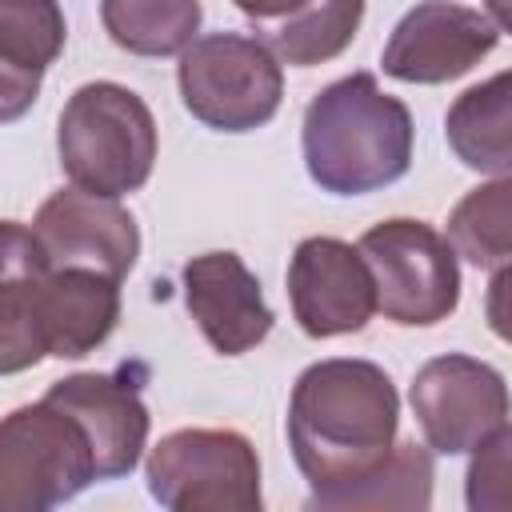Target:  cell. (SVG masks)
<instances>
[{
    "instance_id": "277c9868",
    "label": "cell",
    "mask_w": 512,
    "mask_h": 512,
    "mask_svg": "<svg viewBox=\"0 0 512 512\" xmlns=\"http://www.w3.org/2000/svg\"><path fill=\"white\" fill-rule=\"evenodd\" d=\"M180 100L212 132H256L264 128L284 100L280 60L244 32H208L196 36L176 64Z\"/></svg>"
},
{
    "instance_id": "4fadbf2b",
    "label": "cell",
    "mask_w": 512,
    "mask_h": 512,
    "mask_svg": "<svg viewBox=\"0 0 512 512\" xmlns=\"http://www.w3.org/2000/svg\"><path fill=\"white\" fill-rule=\"evenodd\" d=\"M180 280L196 328L220 356H244L272 332L276 316L264 300V288L236 252L224 248L192 256Z\"/></svg>"
},
{
    "instance_id": "6da1fadb",
    "label": "cell",
    "mask_w": 512,
    "mask_h": 512,
    "mask_svg": "<svg viewBox=\"0 0 512 512\" xmlns=\"http://www.w3.org/2000/svg\"><path fill=\"white\" fill-rule=\"evenodd\" d=\"M400 392L392 376L356 356L308 364L288 396V448L308 480V508H328L364 484L396 448Z\"/></svg>"
},
{
    "instance_id": "7402d4cb",
    "label": "cell",
    "mask_w": 512,
    "mask_h": 512,
    "mask_svg": "<svg viewBox=\"0 0 512 512\" xmlns=\"http://www.w3.org/2000/svg\"><path fill=\"white\" fill-rule=\"evenodd\" d=\"M40 80H44L40 72H28V68H20V64L0 56V124L20 120L36 104Z\"/></svg>"
},
{
    "instance_id": "ffe728a7",
    "label": "cell",
    "mask_w": 512,
    "mask_h": 512,
    "mask_svg": "<svg viewBox=\"0 0 512 512\" xmlns=\"http://www.w3.org/2000/svg\"><path fill=\"white\" fill-rule=\"evenodd\" d=\"M432 448L416 444V440H396L392 456L356 488H348L344 496H336L328 508L340 512H356V508H428L432 504Z\"/></svg>"
},
{
    "instance_id": "3957f363",
    "label": "cell",
    "mask_w": 512,
    "mask_h": 512,
    "mask_svg": "<svg viewBox=\"0 0 512 512\" xmlns=\"http://www.w3.org/2000/svg\"><path fill=\"white\" fill-rule=\"evenodd\" d=\"M152 108L116 80L80 84L56 120V152L64 176L92 196L140 192L156 168Z\"/></svg>"
},
{
    "instance_id": "5b68a950",
    "label": "cell",
    "mask_w": 512,
    "mask_h": 512,
    "mask_svg": "<svg viewBox=\"0 0 512 512\" xmlns=\"http://www.w3.org/2000/svg\"><path fill=\"white\" fill-rule=\"evenodd\" d=\"M148 496L168 512H260V456L236 428H176L148 448Z\"/></svg>"
},
{
    "instance_id": "d6986e66",
    "label": "cell",
    "mask_w": 512,
    "mask_h": 512,
    "mask_svg": "<svg viewBox=\"0 0 512 512\" xmlns=\"http://www.w3.org/2000/svg\"><path fill=\"white\" fill-rule=\"evenodd\" d=\"M456 256L476 268H508L512 256V180L492 176L472 188L448 216V236Z\"/></svg>"
},
{
    "instance_id": "8992f818",
    "label": "cell",
    "mask_w": 512,
    "mask_h": 512,
    "mask_svg": "<svg viewBox=\"0 0 512 512\" xmlns=\"http://www.w3.org/2000/svg\"><path fill=\"white\" fill-rule=\"evenodd\" d=\"M88 484H96V456L64 408L36 400L0 416V512H44Z\"/></svg>"
},
{
    "instance_id": "7c38bea8",
    "label": "cell",
    "mask_w": 512,
    "mask_h": 512,
    "mask_svg": "<svg viewBox=\"0 0 512 512\" xmlns=\"http://www.w3.org/2000/svg\"><path fill=\"white\" fill-rule=\"evenodd\" d=\"M44 400L64 408L84 428L96 456V480H120L140 464L148 448L152 416L144 408L140 384L132 380V368L72 372L56 380L44 392Z\"/></svg>"
},
{
    "instance_id": "8fae6325",
    "label": "cell",
    "mask_w": 512,
    "mask_h": 512,
    "mask_svg": "<svg viewBox=\"0 0 512 512\" xmlns=\"http://www.w3.org/2000/svg\"><path fill=\"white\" fill-rule=\"evenodd\" d=\"M32 232L48 256V268H92L124 280L140 256V228L132 212L120 200L92 196L76 184L40 204Z\"/></svg>"
},
{
    "instance_id": "9a60e30c",
    "label": "cell",
    "mask_w": 512,
    "mask_h": 512,
    "mask_svg": "<svg viewBox=\"0 0 512 512\" xmlns=\"http://www.w3.org/2000/svg\"><path fill=\"white\" fill-rule=\"evenodd\" d=\"M120 320V280L92 268H48L36 292L44 356L80 360L96 352Z\"/></svg>"
},
{
    "instance_id": "ac0fdd59",
    "label": "cell",
    "mask_w": 512,
    "mask_h": 512,
    "mask_svg": "<svg viewBox=\"0 0 512 512\" xmlns=\"http://www.w3.org/2000/svg\"><path fill=\"white\" fill-rule=\"evenodd\" d=\"M200 0H100L108 40L132 56H180L200 32Z\"/></svg>"
},
{
    "instance_id": "52a82bcc",
    "label": "cell",
    "mask_w": 512,
    "mask_h": 512,
    "mask_svg": "<svg viewBox=\"0 0 512 512\" xmlns=\"http://www.w3.org/2000/svg\"><path fill=\"white\" fill-rule=\"evenodd\" d=\"M360 256L372 272L376 312L400 328H432L460 304V264L452 244L412 216H392L360 236Z\"/></svg>"
},
{
    "instance_id": "ba28073f",
    "label": "cell",
    "mask_w": 512,
    "mask_h": 512,
    "mask_svg": "<svg viewBox=\"0 0 512 512\" xmlns=\"http://www.w3.org/2000/svg\"><path fill=\"white\" fill-rule=\"evenodd\" d=\"M420 436L440 456H464L508 428L504 376L468 352H444L420 364L408 388Z\"/></svg>"
},
{
    "instance_id": "e0dca14e",
    "label": "cell",
    "mask_w": 512,
    "mask_h": 512,
    "mask_svg": "<svg viewBox=\"0 0 512 512\" xmlns=\"http://www.w3.org/2000/svg\"><path fill=\"white\" fill-rule=\"evenodd\" d=\"M444 136L456 160L484 176L512 172V76L496 72L492 80L460 92L444 116Z\"/></svg>"
},
{
    "instance_id": "2e32d148",
    "label": "cell",
    "mask_w": 512,
    "mask_h": 512,
    "mask_svg": "<svg viewBox=\"0 0 512 512\" xmlns=\"http://www.w3.org/2000/svg\"><path fill=\"white\" fill-rule=\"evenodd\" d=\"M48 276V256L32 224L0 220V376L28 372L44 360L36 324V292Z\"/></svg>"
},
{
    "instance_id": "30bf717a",
    "label": "cell",
    "mask_w": 512,
    "mask_h": 512,
    "mask_svg": "<svg viewBox=\"0 0 512 512\" xmlns=\"http://www.w3.org/2000/svg\"><path fill=\"white\" fill-rule=\"evenodd\" d=\"M288 300L304 336L332 340L360 332L376 312L372 272L356 244L340 236H304L288 260Z\"/></svg>"
},
{
    "instance_id": "603a6c76",
    "label": "cell",
    "mask_w": 512,
    "mask_h": 512,
    "mask_svg": "<svg viewBox=\"0 0 512 512\" xmlns=\"http://www.w3.org/2000/svg\"><path fill=\"white\" fill-rule=\"evenodd\" d=\"M488 8H492V20L504 28V0H488Z\"/></svg>"
},
{
    "instance_id": "9c48e42d",
    "label": "cell",
    "mask_w": 512,
    "mask_h": 512,
    "mask_svg": "<svg viewBox=\"0 0 512 512\" xmlns=\"http://www.w3.org/2000/svg\"><path fill=\"white\" fill-rule=\"evenodd\" d=\"M500 32L504 28L480 8L424 0L396 20L380 68L400 84H448L472 72L500 44Z\"/></svg>"
},
{
    "instance_id": "7a4b0ae2",
    "label": "cell",
    "mask_w": 512,
    "mask_h": 512,
    "mask_svg": "<svg viewBox=\"0 0 512 512\" xmlns=\"http://www.w3.org/2000/svg\"><path fill=\"white\" fill-rule=\"evenodd\" d=\"M412 112L384 92L372 72H352L320 88L300 124V152L312 184L328 196H368L412 168Z\"/></svg>"
},
{
    "instance_id": "5bb4252c",
    "label": "cell",
    "mask_w": 512,
    "mask_h": 512,
    "mask_svg": "<svg viewBox=\"0 0 512 512\" xmlns=\"http://www.w3.org/2000/svg\"><path fill=\"white\" fill-rule=\"evenodd\" d=\"M256 40L292 68L336 60L360 32L364 0H232Z\"/></svg>"
},
{
    "instance_id": "44dd1931",
    "label": "cell",
    "mask_w": 512,
    "mask_h": 512,
    "mask_svg": "<svg viewBox=\"0 0 512 512\" xmlns=\"http://www.w3.org/2000/svg\"><path fill=\"white\" fill-rule=\"evenodd\" d=\"M68 20L60 0H0V56L28 68L48 72L64 52Z\"/></svg>"
}]
</instances>
